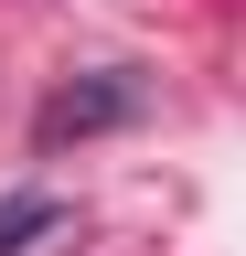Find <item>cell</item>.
I'll return each instance as SVG.
<instances>
[{"label":"cell","mask_w":246,"mask_h":256,"mask_svg":"<svg viewBox=\"0 0 246 256\" xmlns=\"http://www.w3.org/2000/svg\"><path fill=\"white\" fill-rule=\"evenodd\" d=\"M129 118H139V75H75L33 107V150H75L97 128H129Z\"/></svg>","instance_id":"6da1fadb"},{"label":"cell","mask_w":246,"mask_h":256,"mask_svg":"<svg viewBox=\"0 0 246 256\" xmlns=\"http://www.w3.org/2000/svg\"><path fill=\"white\" fill-rule=\"evenodd\" d=\"M43 224H54V203H43V192H22V203H0V256H22V246L43 235Z\"/></svg>","instance_id":"7a4b0ae2"}]
</instances>
